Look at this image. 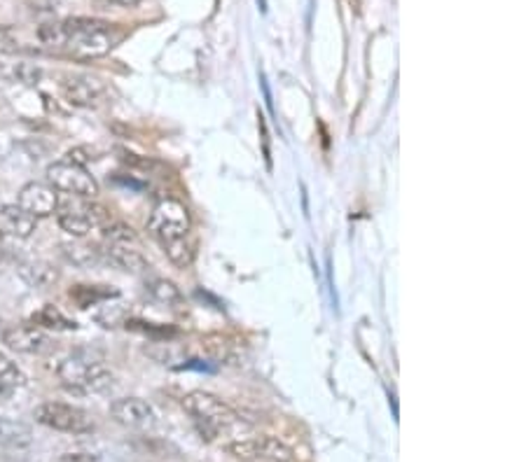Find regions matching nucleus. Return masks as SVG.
I'll return each instance as SVG.
<instances>
[{"mask_svg": "<svg viewBox=\"0 0 526 462\" xmlns=\"http://www.w3.org/2000/svg\"><path fill=\"white\" fill-rule=\"evenodd\" d=\"M61 26H64L61 49H66L73 57H80V59L103 57L122 38L113 24H106V22H99V19H66V22H61Z\"/></svg>", "mask_w": 526, "mask_h": 462, "instance_id": "nucleus-1", "label": "nucleus"}, {"mask_svg": "<svg viewBox=\"0 0 526 462\" xmlns=\"http://www.w3.org/2000/svg\"><path fill=\"white\" fill-rule=\"evenodd\" d=\"M61 386L77 395H92L103 392L113 386V371L103 364L96 353L75 351L57 367Z\"/></svg>", "mask_w": 526, "mask_h": 462, "instance_id": "nucleus-2", "label": "nucleus"}, {"mask_svg": "<svg viewBox=\"0 0 526 462\" xmlns=\"http://www.w3.org/2000/svg\"><path fill=\"white\" fill-rule=\"evenodd\" d=\"M183 409L192 415V421L197 423L199 432L206 439L218 437L223 430L234 427L239 423V414L232 409L230 404L204 390L188 392L183 397Z\"/></svg>", "mask_w": 526, "mask_h": 462, "instance_id": "nucleus-3", "label": "nucleus"}, {"mask_svg": "<svg viewBox=\"0 0 526 462\" xmlns=\"http://www.w3.org/2000/svg\"><path fill=\"white\" fill-rule=\"evenodd\" d=\"M189 229H192V217H189L188 205L183 201L166 196L154 204L148 217V231L160 246L188 239Z\"/></svg>", "mask_w": 526, "mask_h": 462, "instance_id": "nucleus-4", "label": "nucleus"}, {"mask_svg": "<svg viewBox=\"0 0 526 462\" xmlns=\"http://www.w3.org/2000/svg\"><path fill=\"white\" fill-rule=\"evenodd\" d=\"M57 222L64 229L66 234L75 236V239H84L87 234L103 229L110 224V213L99 204H92L89 199L68 201V204H59L57 208Z\"/></svg>", "mask_w": 526, "mask_h": 462, "instance_id": "nucleus-5", "label": "nucleus"}, {"mask_svg": "<svg viewBox=\"0 0 526 462\" xmlns=\"http://www.w3.org/2000/svg\"><path fill=\"white\" fill-rule=\"evenodd\" d=\"M48 182L57 192L71 194L75 199H94L99 194V182L94 176H89L84 166H77L68 159L64 161H54L48 169Z\"/></svg>", "mask_w": 526, "mask_h": 462, "instance_id": "nucleus-6", "label": "nucleus"}, {"mask_svg": "<svg viewBox=\"0 0 526 462\" xmlns=\"http://www.w3.org/2000/svg\"><path fill=\"white\" fill-rule=\"evenodd\" d=\"M33 418L40 425L68 434H84L94 430V423H92L87 411L80 409V406H71V404L45 402L33 411Z\"/></svg>", "mask_w": 526, "mask_h": 462, "instance_id": "nucleus-7", "label": "nucleus"}, {"mask_svg": "<svg viewBox=\"0 0 526 462\" xmlns=\"http://www.w3.org/2000/svg\"><path fill=\"white\" fill-rule=\"evenodd\" d=\"M227 453H232L239 460L253 462V460H265V462H290L293 460V450L278 441L274 437H253V439H241V441H234V444L227 446Z\"/></svg>", "mask_w": 526, "mask_h": 462, "instance_id": "nucleus-8", "label": "nucleus"}, {"mask_svg": "<svg viewBox=\"0 0 526 462\" xmlns=\"http://www.w3.org/2000/svg\"><path fill=\"white\" fill-rule=\"evenodd\" d=\"M110 415L119 425L131 427V430H153L157 425V414L145 399L122 397L110 404Z\"/></svg>", "mask_w": 526, "mask_h": 462, "instance_id": "nucleus-9", "label": "nucleus"}, {"mask_svg": "<svg viewBox=\"0 0 526 462\" xmlns=\"http://www.w3.org/2000/svg\"><path fill=\"white\" fill-rule=\"evenodd\" d=\"M19 208H24L29 215L38 217H49L57 213L59 208V192L52 187V185H45V182H29L19 192Z\"/></svg>", "mask_w": 526, "mask_h": 462, "instance_id": "nucleus-10", "label": "nucleus"}, {"mask_svg": "<svg viewBox=\"0 0 526 462\" xmlns=\"http://www.w3.org/2000/svg\"><path fill=\"white\" fill-rule=\"evenodd\" d=\"M3 344L10 351L24 353V355H40V353L52 348L49 334L42 327H38V325H17V327L5 329L3 332Z\"/></svg>", "mask_w": 526, "mask_h": 462, "instance_id": "nucleus-11", "label": "nucleus"}, {"mask_svg": "<svg viewBox=\"0 0 526 462\" xmlns=\"http://www.w3.org/2000/svg\"><path fill=\"white\" fill-rule=\"evenodd\" d=\"M61 89H64L66 100L77 108H96L101 106V100L106 99V87L96 77L89 75L66 77L61 83Z\"/></svg>", "mask_w": 526, "mask_h": 462, "instance_id": "nucleus-12", "label": "nucleus"}, {"mask_svg": "<svg viewBox=\"0 0 526 462\" xmlns=\"http://www.w3.org/2000/svg\"><path fill=\"white\" fill-rule=\"evenodd\" d=\"M101 259H106L115 269L127 271V274H143L148 269V259L134 246H122V243H106V248L101 250Z\"/></svg>", "mask_w": 526, "mask_h": 462, "instance_id": "nucleus-13", "label": "nucleus"}, {"mask_svg": "<svg viewBox=\"0 0 526 462\" xmlns=\"http://www.w3.org/2000/svg\"><path fill=\"white\" fill-rule=\"evenodd\" d=\"M38 227V220L33 215L19 208L17 204L3 205L0 208V234L13 236V239H29Z\"/></svg>", "mask_w": 526, "mask_h": 462, "instance_id": "nucleus-14", "label": "nucleus"}, {"mask_svg": "<svg viewBox=\"0 0 526 462\" xmlns=\"http://www.w3.org/2000/svg\"><path fill=\"white\" fill-rule=\"evenodd\" d=\"M19 278L33 290H48L59 281V269L45 259H33V262H24L19 266Z\"/></svg>", "mask_w": 526, "mask_h": 462, "instance_id": "nucleus-15", "label": "nucleus"}, {"mask_svg": "<svg viewBox=\"0 0 526 462\" xmlns=\"http://www.w3.org/2000/svg\"><path fill=\"white\" fill-rule=\"evenodd\" d=\"M33 325L42 329H54V332H71V329H77V322L71 320V318H66L57 306L48 304L42 306L38 310L36 316H33Z\"/></svg>", "mask_w": 526, "mask_h": 462, "instance_id": "nucleus-16", "label": "nucleus"}, {"mask_svg": "<svg viewBox=\"0 0 526 462\" xmlns=\"http://www.w3.org/2000/svg\"><path fill=\"white\" fill-rule=\"evenodd\" d=\"M110 297H118V290H110L108 285H77L71 290V299L80 309H89Z\"/></svg>", "mask_w": 526, "mask_h": 462, "instance_id": "nucleus-17", "label": "nucleus"}, {"mask_svg": "<svg viewBox=\"0 0 526 462\" xmlns=\"http://www.w3.org/2000/svg\"><path fill=\"white\" fill-rule=\"evenodd\" d=\"M148 292L154 301L169 306V309H180L183 306V294L176 287V283L166 281V278H154L148 283Z\"/></svg>", "mask_w": 526, "mask_h": 462, "instance_id": "nucleus-18", "label": "nucleus"}, {"mask_svg": "<svg viewBox=\"0 0 526 462\" xmlns=\"http://www.w3.org/2000/svg\"><path fill=\"white\" fill-rule=\"evenodd\" d=\"M29 444V427L14 421H0V446H7V449H26Z\"/></svg>", "mask_w": 526, "mask_h": 462, "instance_id": "nucleus-19", "label": "nucleus"}, {"mask_svg": "<svg viewBox=\"0 0 526 462\" xmlns=\"http://www.w3.org/2000/svg\"><path fill=\"white\" fill-rule=\"evenodd\" d=\"M61 255L75 266H92V264L101 262V250L87 243H64L61 246Z\"/></svg>", "mask_w": 526, "mask_h": 462, "instance_id": "nucleus-20", "label": "nucleus"}, {"mask_svg": "<svg viewBox=\"0 0 526 462\" xmlns=\"http://www.w3.org/2000/svg\"><path fill=\"white\" fill-rule=\"evenodd\" d=\"M26 383V376L22 374V369L10 360L7 355L0 353V392H13Z\"/></svg>", "mask_w": 526, "mask_h": 462, "instance_id": "nucleus-21", "label": "nucleus"}, {"mask_svg": "<svg viewBox=\"0 0 526 462\" xmlns=\"http://www.w3.org/2000/svg\"><path fill=\"white\" fill-rule=\"evenodd\" d=\"M162 248H164L169 262H171L173 266H178V269H188V266H192V262H195V250H192V246L188 243V239L173 240V243H166V246Z\"/></svg>", "mask_w": 526, "mask_h": 462, "instance_id": "nucleus-22", "label": "nucleus"}, {"mask_svg": "<svg viewBox=\"0 0 526 462\" xmlns=\"http://www.w3.org/2000/svg\"><path fill=\"white\" fill-rule=\"evenodd\" d=\"M40 77H42V71L33 64H14L13 68H7V80L29 84V87H33V84L40 83Z\"/></svg>", "mask_w": 526, "mask_h": 462, "instance_id": "nucleus-23", "label": "nucleus"}, {"mask_svg": "<svg viewBox=\"0 0 526 462\" xmlns=\"http://www.w3.org/2000/svg\"><path fill=\"white\" fill-rule=\"evenodd\" d=\"M106 243H122V246H136L138 236L127 224H106Z\"/></svg>", "mask_w": 526, "mask_h": 462, "instance_id": "nucleus-24", "label": "nucleus"}, {"mask_svg": "<svg viewBox=\"0 0 526 462\" xmlns=\"http://www.w3.org/2000/svg\"><path fill=\"white\" fill-rule=\"evenodd\" d=\"M19 49L17 36H14L13 29L7 26H0V54H14Z\"/></svg>", "mask_w": 526, "mask_h": 462, "instance_id": "nucleus-25", "label": "nucleus"}, {"mask_svg": "<svg viewBox=\"0 0 526 462\" xmlns=\"http://www.w3.org/2000/svg\"><path fill=\"white\" fill-rule=\"evenodd\" d=\"M61 462H99L92 453H66Z\"/></svg>", "mask_w": 526, "mask_h": 462, "instance_id": "nucleus-26", "label": "nucleus"}, {"mask_svg": "<svg viewBox=\"0 0 526 462\" xmlns=\"http://www.w3.org/2000/svg\"><path fill=\"white\" fill-rule=\"evenodd\" d=\"M106 3H110V5H119V7H134L136 3H141V0H106Z\"/></svg>", "mask_w": 526, "mask_h": 462, "instance_id": "nucleus-27", "label": "nucleus"}, {"mask_svg": "<svg viewBox=\"0 0 526 462\" xmlns=\"http://www.w3.org/2000/svg\"><path fill=\"white\" fill-rule=\"evenodd\" d=\"M5 80H7V68L0 64V83H5Z\"/></svg>", "mask_w": 526, "mask_h": 462, "instance_id": "nucleus-28", "label": "nucleus"}]
</instances>
